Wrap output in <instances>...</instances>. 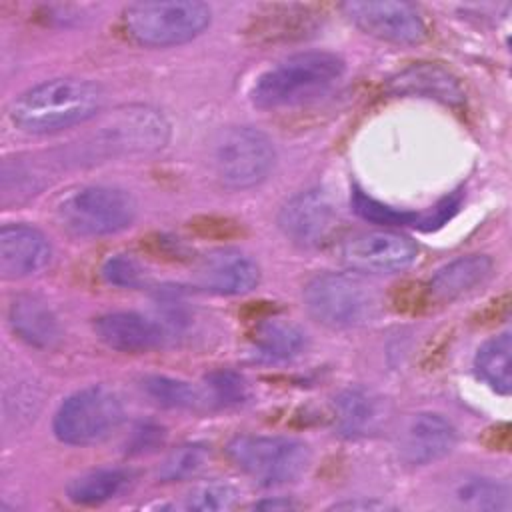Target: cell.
Here are the masks:
<instances>
[{
	"label": "cell",
	"instance_id": "6da1fadb",
	"mask_svg": "<svg viewBox=\"0 0 512 512\" xmlns=\"http://www.w3.org/2000/svg\"><path fill=\"white\" fill-rule=\"evenodd\" d=\"M104 94L86 78H52L22 92L8 110L12 124L28 134H52L98 114Z\"/></svg>",
	"mask_w": 512,
	"mask_h": 512
},
{
	"label": "cell",
	"instance_id": "7a4b0ae2",
	"mask_svg": "<svg viewBox=\"0 0 512 512\" xmlns=\"http://www.w3.org/2000/svg\"><path fill=\"white\" fill-rule=\"evenodd\" d=\"M344 74V60L326 50L298 52L270 70L252 86V102L258 108H280L306 102L326 92Z\"/></svg>",
	"mask_w": 512,
	"mask_h": 512
},
{
	"label": "cell",
	"instance_id": "3957f363",
	"mask_svg": "<svg viewBox=\"0 0 512 512\" xmlns=\"http://www.w3.org/2000/svg\"><path fill=\"white\" fill-rule=\"evenodd\" d=\"M212 20V10L200 0L134 2L122 12L126 36L146 48H166L200 36Z\"/></svg>",
	"mask_w": 512,
	"mask_h": 512
},
{
	"label": "cell",
	"instance_id": "277c9868",
	"mask_svg": "<svg viewBox=\"0 0 512 512\" xmlns=\"http://www.w3.org/2000/svg\"><path fill=\"white\" fill-rule=\"evenodd\" d=\"M308 314L328 328H356L378 312V294L354 272H324L308 280L302 290Z\"/></svg>",
	"mask_w": 512,
	"mask_h": 512
},
{
	"label": "cell",
	"instance_id": "5b68a950",
	"mask_svg": "<svg viewBox=\"0 0 512 512\" xmlns=\"http://www.w3.org/2000/svg\"><path fill=\"white\" fill-rule=\"evenodd\" d=\"M60 226L82 238L118 234L136 218L134 196L118 186L88 184L70 190L56 206Z\"/></svg>",
	"mask_w": 512,
	"mask_h": 512
},
{
	"label": "cell",
	"instance_id": "8992f818",
	"mask_svg": "<svg viewBox=\"0 0 512 512\" xmlns=\"http://www.w3.org/2000/svg\"><path fill=\"white\" fill-rule=\"evenodd\" d=\"M228 460L262 486L300 478L310 464V448L290 436L240 434L226 444Z\"/></svg>",
	"mask_w": 512,
	"mask_h": 512
},
{
	"label": "cell",
	"instance_id": "52a82bcc",
	"mask_svg": "<svg viewBox=\"0 0 512 512\" xmlns=\"http://www.w3.org/2000/svg\"><path fill=\"white\" fill-rule=\"evenodd\" d=\"M124 420V408L108 386H86L70 394L54 414V434L70 446H92L110 438Z\"/></svg>",
	"mask_w": 512,
	"mask_h": 512
},
{
	"label": "cell",
	"instance_id": "ba28073f",
	"mask_svg": "<svg viewBox=\"0 0 512 512\" xmlns=\"http://www.w3.org/2000/svg\"><path fill=\"white\" fill-rule=\"evenodd\" d=\"M276 162L272 140L258 128L234 126L214 146V172L222 186L244 190L268 178Z\"/></svg>",
	"mask_w": 512,
	"mask_h": 512
},
{
	"label": "cell",
	"instance_id": "9c48e42d",
	"mask_svg": "<svg viewBox=\"0 0 512 512\" xmlns=\"http://www.w3.org/2000/svg\"><path fill=\"white\" fill-rule=\"evenodd\" d=\"M338 256L354 272L396 274L416 262L418 246L402 232L366 230L342 240Z\"/></svg>",
	"mask_w": 512,
	"mask_h": 512
},
{
	"label": "cell",
	"instance_id": "30bf717a",
	"mask_svg": "<svg viewBox=\"0 0 512 512\" xmlns=\"http://www.w3.org/2000/svg\"><path fill=\"white\" fill-rule=\"evenodd\" d=\"M340 10L366 34L392 44H420L428 36L426 22L410 2H344Z\"/></svg>",
	"mask_w": 512,
	"mask_h": 512
},
{
	"label": "cell",
	"instance_id": "8fae6325",
	"mask_svg": "<svg viewBox=\"0 0 512 512\" xmlns=\"http://www.w3.org/2000/svg\"><path fill=\"white\" fill-rule=\"evenodd\" d=\"M336 226V208L330 196L318 188L294 194L278 212V228L290 242L302 248L322 246L332 238Z\"/></svg>",
	"mask_w": 512,
	"mask_h": 512
},
{
	"label": "cell",
	"instance_id": "7c38bea8",
	"mask_svg": "<svg viewBox=\"0 0 512 512\" xmlns=\"http://www.w3.org/2000/svg\"><path fill=\"white\" fill-rule=\"evenodd\" d=\"M168 124L164 116L148 106H130L116 110L112 122L98 132V148L114 152H152L164 146Z\"/></svg>",
	"mask_w": 512,
	"mask_h": 512
},
{
	"label": "cell",
	"instance_id": "4fadbf2b",
	"mask_svg": "<svg viewBox=\"0 0 512 512\" xmlns=\"http://www.w3.org/2000/svg\"><path fill=\"white\" fill-rule=\"evenodd\" d=\"M196 284L214 294H246L260 282L254 258L236 248H216L196 262Z\"/></svg>",
	"mask_w": 512,
	"mask_h": 512
},
{
	"label": "cell",
	"instance_id": "5bb4252c",
	"mask_svg": "<svg viewBox=\"0 0 512 512\" xmlns=\"http://www.w3.org/2000/svg\"><path fill=\"white\" fill-rule=\"evenodd\" d=\"M52 246L30 224H4L0 228V274L6 280L26 278L48 266Z\"/></svg>",
	"mask_w": 512,
	"mask_h": 512
},
{
	"label": "cell",
	"instance_id": "9a60e30c",
	"mask_svg": "<svg viewBox=\"0 0 512 512\" xmlns=\"http://www.w3.org/2000/svg\"><path fill=\"white\" fill-rule=\"evenodd\" d=\"M388 90L396 96L432 98L446 106L464 104V88L458 78L440 64L418 62L388 80Z\"/></svg>",
	"mask_w": 512,
	"mask_h": 512
},
{
	"label": "cell",
	"instance_id": "2e32d148",
	"mask_svg": "<svg viewBox=\"0 0 512 512\" xmlns=\"http://www.w3.org/2000/svg\"><path fill=\"white\" fill-rule=\"evenodd\" d=\"M494 270V262L486 254L460 256L442 268L424 286L426 304H450L460 296L484 284Z\"/></svg>",
	"mask_w": 512,
	"mask_h": 512
},
{
	"label": "cell",
	"instance_id": "e0dca14e",
	"mask_svg": "<svg viewBox=\"0 0 512 512\" xmlns=\"http://www.w3.org/2000/svg\"><path fill=\"white\" fill-rule=\"evenodd\" d=\"M96 336L120 352H148L162 344L164 330L160 324L138 312H108L94 322Z\"/></svg>",
	"mask_w": 512,
	"mask_h": 512
},
{
	"label": "cell",
	"instance_id": "ac0fdd59",
	"mask_svg": "<svg viewBox=\"0 0 512 512\" xmlns=\"http://www.w3.org/2000/svg\"><path fill=\"white\" fill-rule=\"evenodd\" d=\"M456 446L454 424L436 412H422L412 418L402 440V458L412 466L436 462Z\"/></svg>",
	"mask_w": 512,
	"mask_h": 512
},
{
	"label": "cell",
	"instance_id": "d6986e66",
	"mask_svg": "<svg viewBox=\"0 0 512 512\" xmlns=\"http://www.w3.org/2000/svg\"><path fill=\"white\" fill-rule=\"evenodd\" d=\"M8 322L14 334L30 346L52 348L62 330L50 306L32 294H18L8 306Z\"/></svg>",
	"mask_w": 512,
	"mask_h": 512
},
{
	"label": "cell",
	"instance_id": "ffe728a7",
	"mask_svg": "<svg viewBox=\"0 0 512 512\" xmlns=\"http://www.w3.org/2000/svg\"><path fill=\"white\" fill-rule=\"evenodd\" d=\"M384 420V406L370 390L352 386L334 398V426L340 436L360 438L376 432Z\"/></svg>",
	"mask_w": 512,
	"mask_h": 512
},
{
	"label": "cell",
	"instance_id": "44dd1931",
	"mask_svg": "<svg viewBox=\"0 0 512 512\" xmlns=\"http://www.w3.org/2000/svg\"><path fill=\"white\" fill-rule=\"evenodd\" d=\"M252 354L264 362H282L306 348V334L292 322L268 316L260 318L252 336Z\"/></svg>",
	"mask_w": 512,
	"mask_h": 512
},
{
	"label": "cell",
	"instance_id": "7402d4cb",
	"mask_svg": "<svg viewBox=\"0 0 512 512\" xmlns=\"http://www.w3.org/2000/svg\"><path fill=\"white\" fill-rule=\"evenodd\" d=\"M132 482V472L124 468H98L76 476L66 486L70 502L80 506H94L120 496Z\"/></svg>",
	"mask_w": 512,
	"mask_h": 512
},
{
	"label": "cell",
	"instance_id": "603a6c76",
	"mask_svg": "<svg viewBox=\"0 0 512 512\" xmlns=\"http://www.w3.org/2000/svg\"><path fill=\"white\" fill-rule=\"evenodd\" d=\"M478 376L498 394L508 396L512 390V338L508 332L486 340L474 358Z\"/></svg>",
	"mask_w": 512,
	"mask_h": 512
},
{
	"label": "cell",
	"instance_id": "cb8c5ba5",
	"mask_svg": "<svg viewBox=\"0 0 512 512\" xmlns=\"http://www.w3.org/2000/svg\"><path fill=\"white\" fill-rule=\"evenodd\" d=\"M252 26L258 40H290L304 36L314 26V12L306 6H276L260 14Z\"/></svg>",
	"mask_w": 512,
	"mask_h": 512
},
{
	"label": "cell",
	"instance_id": "d4e9b609",
	"mask_svg": "<svg viewBox=\"0 0 512 512\" xmlns=\"http://www.w3.org/2000/svg\"><path fill=\"white\" fill-rule=\"evenodd\" d=\"M208 448L200 442H190L174 448L158 468L160 482H178L196 476L208 462Z\"/></svg>",
	"mask_w": 512,
	"mask_h": 512
},
{
	"label": "cell",
	"instance_id": "484cf974",
	"mask_svg": "<svg viewBox=\"0 0 512 512\" xmlns=\"http://www.w3.org/2000/svg\"><path fill=\"white\" fill-rule=\"evenodd\" d=\"M142 390L164 408H192L198 402V394L188 382L164 374L144 376Z\"/></svg>",
	"mask_w": 512,
	"mask_h": 512
},
{
	"label": "cell",
	"instance_id": "4316f807",
	"mask_svg": "<svg viewBox=\"0 0 512 512\" xmlns=\"http://www.w3.org/2000/svg\"><path fill=\"white\" fill-rule=\"evenodd\" d=\"M458 500L476 510H506L510 506V490L492 478H474L460 486Z\"/></svg>",
	"mask_w": 512,
	"mask_h": 512
},
{
	"label": "cell",
	"instance_id": "83f0119b",
	"mask_svg": "<svg viewBox=\"0 0 512 512\" xmlns=\"http://www.w3.org/2000/svg\"><path fill=\"white\" fill-rule=\"evenodd\" d=\"M240 492L222 480H210L192 488L186 496V508L200 510V512H216V510H230L238 504Z\"/></svg>",
	"mask_w": 512,
	"mask_h": 512
},
{
	"label": "cell",
	"instance_id": "f1b7e54d",
	"mask_svg": "<svg viewBox=\"0 0 512 512\" xmlns=\"http://www.w3.org/2000/svg\"><path fill=\"white\" fill-rule=\"evenodd\" d=\"M352 208L364 220L374 222V224H384V226H408V224L420 226V220H422V214L390 208V206L366 196L358 188H354V192H352Z\"/></svg>",
	"mask_w": 512,
	"mask_h": 512
},
{
	"label": "cell",
	"instance_id": "f546056e",
	"mask_svg": "<svg viewBox=\"0 0 512 512\" xmlns=\"http://www.w3.org/2000/svg\"><path fill=\"white\" fill-rule=\"evenodd\" d=\"M206 386H208L212 400L222 408L240 406L250 396L246 378L240 372L230 370V368H220V370L210 372L206 376Z\"/></svg>",
	"mask_w": 512,
	"mask_h": 512
},
{
	"label": "cell",
	"instance_id": "4dcf8cb0",
	"mask_svg": "<svg viewBox=\"0 0 512 512\" xmlns=\"http://www.w3.org/2000/svg\"><path fill=\"white\" fill-rule=\"evenodd\" d=\"M102 276L108 284L118 288H142L148 282L146 270L142 264L130 254H114L104 260Z\"/></svg>",
	"mask_w": 512,
	"mask_h": 512
},
{
	"label": "cell",
	"instance_id": "1f68e13d",
	"mask_svg": "<svg viewBox=\"0 0 512 512\" xmlns=\"http://www.w3.org/2000/svg\"><path fill=\"white\" fill-rule=\"evenodd\" d=\"M190 230L202 238L230 240L242 236V224L228 216H198L188 222Z\"/></svg>",
	"mask_w": 512,
	"mask_h": 512
},
{
	"label": "cell",
	"instance_id": "d6a6232c",
	"mask_svg": "<svg viewBox=\"0 0 512 512\" xmlns=\"http://www.w3.org/2000/svg\"><path fill=\"white\" fill-rule=\"evenodd\" d=\"M166 440V430L154 422H140L132 428L126 442V454H148L160 448Z\"/></svg>",
	"mask_w": 512,
	"mask_h": 512
},
{
	"label": "cell",
	"instance_id": "836d02e7",
	"mask_svg": "<svg viewBox=\"0 0 512 512\" xmlns=\"http://www.w3.org/2000/svg\"><path fill=\"white\" fill-rule=\"evenodd\" d=\"M152 244V252L154 254H160L162 258H172V260H182L186 256V250L182 244H178L176 240L172 238H166V236H156L154 240H150Z\"/></svg>",
	"mask_w": 512,
	"mask_h": 512
},
{
	"label": "cell",
	"instance_id": "e575fe53",
	"mask_svg": "<svg viewBox=\"0 0 512 512\" xmlns=\"http://www.w3.org/2000/svg\"><path fill=\"white\" fill-rule=\"evenodd\" d=\"M484 444L490 450H508L510 448V426L508 424H496L494 428L486 430Z\"/></svg>",
	"mask_w": 512,
	"mask_h": 512
},
{
	"label": "cell",
	"instance_id": "d590c367",
	"mask_svg": "<svg viewBox=\"0 0 512 512\" xmlns=\"http://www.w3.org/2000/svg\"><path fill=\"white\" fill-rule=\"evenodd\" d=\"M298 504L288 500V498H282V496H276V498H266V500H260L254 504V508L258 510H292L296 508Z\"/></svg>",
	"mask_w": 512,
	"mask_h": 512
},
{
	"label": "cell",
	"instance_id": "8d00e7d4",
	"mask_svg": "<svg viewBox=\"0 0 512 512\" xmlns=\"http://www.w3.org/2000/svg\"><path fill=\"white\" fill-rule=\"evenodd\" d=\"M334 508H350V510H356V508H384V504L380 502H342V504H334Z\"/></svg>",
	"mask_w": 512,
	"mask_h": 512
}]
</instances>
